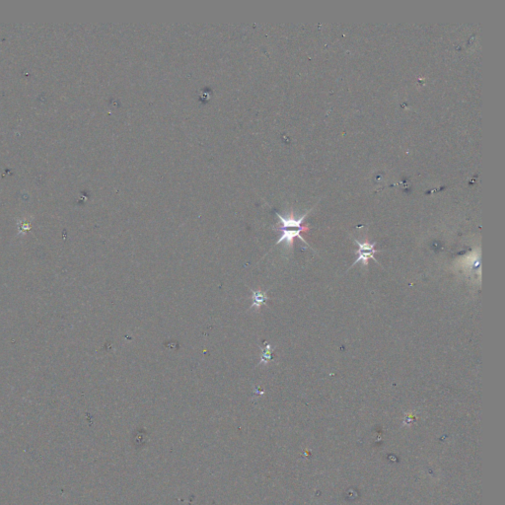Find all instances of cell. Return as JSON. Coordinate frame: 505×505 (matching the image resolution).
<instances>
[{
    "label": "cell",
    "instance_id": "obj_3",
    "mask_svg": "<svg viewBox=\"0 0 505 505\" xmlns=\"http://www.w3.org/2000/svg\"><path fill=\"white\" fill-rule=\"evenodd\" d=\"M252 298V304L251 308H255L256 310H259L260 307L265 304L266 300L268 299V296L266 295V291L253 290Z\"/></svg>",
    "mask_w": 505,
    "mask_h": 505
},
{
    "label": "cell",
    "instance_id": "obj_1",
    "mask_svg": "<svg viewBox=\"0 0 505 505\" xmlns=\"http://www.w3.org/2000/svg\"><path fill=\"white\" fill-rule=\"evenodd\" d=\"M312 209L307 211L304 215H302L299 218H295L294 213H293L292 210L289 213V215L286 216V217L280 215L279 213H276V215H277V217L279 219V225L276 228V230L281 232V237L278 239L276 244H280V243L285 242L286 245L289 248H292L295 238H299L302 242H304L305 244H308L305 241V239L301 236V232L309 230V227L303 226L302 224H303V221H304L305 217L308 215V213Z\"/></svg>",
    "mask_w": 505,
    "mask_h": 505
},
{
    "label": "cell",
    "instance_id": "obj_2",
    "mask_svg": "<svg viewBox=\"0 0 505 505\" xmlns=\"http://www.w3.org/2000/svg\"><path fill=\"white\" fill-rule=\"evenodd\" d=\"M354 243H355V244H357V245L359 246V249H358V251H357L358 257L355 259V261L353 262L352 266H353V265H355L356 263H358L359 261H363V264H364L365 266H367V265H368V259H369V258H372V259H374L376 262H378V260H376V258L374 257V253H375V252H379V251H377L376 249H374L375 245L377 244L376 242H374V243H372V244H371V243H369L368 241H365V242H363V243H360L359 241H357V240L355 239V240H354Z\"/></svg>",
    "mask_w": 505,
    "mask_h": 505
}]
</instances>
